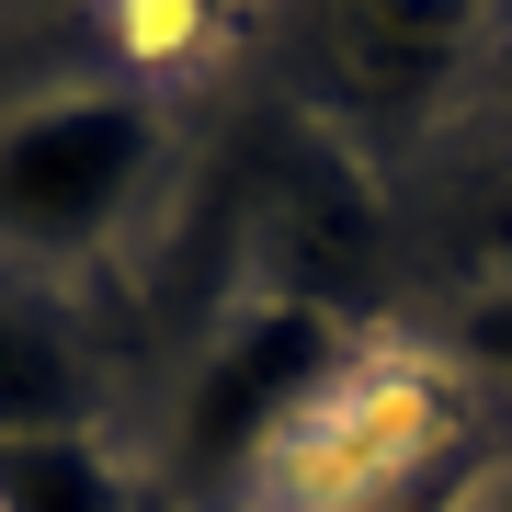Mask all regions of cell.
<instances>
[{"mask_svg": "<svg viewBox=\"0 0 512 512\" xmlns=\"http://www.w3.org/2000/svg\"><path fill=\"white\" fill-rule=\"evenodd\" d=\"M160 126L137 92H57L0 126V239L23 251H92V239L137 205Z\"/></svg>", "mask_w": 512, "mask_h": 512, "instance_id": "2", "label": "cell"}, {"mask_svg": "<svg viewBox=\"0 0 512 512\" xmlns=\"http://www.w3.org/2000/svg\"><path fill=\"white\" fill-rule=\"evenodd\" d=\"M478 239H490V251H501V262H512V194H501V205H490V217H478Z\"/></svg>", "mask_w": 512, "mask_h": 512, "instance_id": "8", "label": "cell"}, {"mask_svg": "<svg viewBox=\"0 0 512 512\" xmlns=\"http://www.w3.org/2000/svg\"><path fill=\"white\" fill-rule=\"evenodd\" d=\"M444 433H456V399H444L421 365H376V376L342 365L330 399L274 444L262 478H274L285 501H308V512H376L410 467L444 456Z\"/></svg>", "mask_w": 512, "mask_h": 512, "instance_id": "3", "label": "cell"}, {"mask_svg": "<svg viewBox=\"0 0 512 512\" xmlns=\"http://www.w3.org/2000/svg\"><path fill=\"white\" fill-rule=\"evenodd\" d=\"M92 421V376L35 308H0V433H80Z\"/></svg>", "mask_w": 512, "mask_h": 512, "instance_id": "5", "label": "cell"}, {"mask_svg": "<svg viewBox=\"0 0 512 512\" xmlns=\"http://www.w3.org/2000/svg\"><path fill=\"white\" fill-rule=\"evenodd\" d=\"M342 365H353L342 319H330L319 296H262V308H239L217 342H205L194 387H183V444H171L183 490H239V478H262L274 444L330 399Z\"/></svg>", "mask_w": 512, "mask_h": 512, "instance_id": "1", "label": "cell"}, {"mask_svg": "<svg viewBox=\"0 0 512 512\" xmlns=\"http://www.w3.org/2000/svg\"><path fill=\"white\" fill-rule=\"evenodd\" d=\"M456 512H512V467H501V478H490V490H467V501H456Z\"/></svg>", "mask_w": 512, "mask_h": 512, "instance_id": "9", "label": "cell"}, {"mask_svg": "<svg viewBox=\"0 0 512 512\" xmlns=\"http://www.w3.org/2000/svg\"><path fill=\"white\" fill-rule=\"evenodd\" d=\"M456 353H467V365H490V376H512V285L467 296V319H456Z\"/></svg>", "mask_w": 512, "mask_h": 512, "instance_id": "7", "label": "cell"}, {"mask_svg": "<svg viewBox=\"0 0 512 512\" xmlns=\"http://www.w3.org/2000/svg\"><path fill=\"white\" fill-rule=\"evenodd\" d=\"M137 512H148V501H137Z\"/></svg>", "mask_w": 512, "mask_h": 512, "instance_id": "10", "label": "cell"}, {"mask_svg": "<svg viewBox=\"0 0 512 512\" xmlns=\"http://www.w3.org/2000/svg\"><path fill=\"white\" fill-rule=\"evenodd\" d=\"M0 512H137L92 433H0Z\"/></svg>", "mask_w": 512, "mask_h": 512, "instance_id": "4", "label": "cell"}, {"mask_svg": "<svg viewBox=\"0 0 512 512\" xmlns=\"http://www.w3.org/2000/svg\"><path fill=\"white\" fill-rule=\"evenodd\" d=\"M467 12L478 0H342V46H353L365 80H376V57H387V80H421L444 46L467 35Z\"/></svg>", "mask_w": 512, "mask_h": 512, "instance_id": "6", "label": "cell"}]
</instances>
